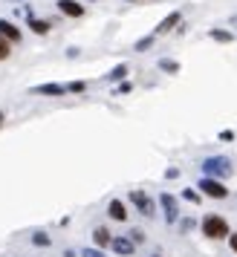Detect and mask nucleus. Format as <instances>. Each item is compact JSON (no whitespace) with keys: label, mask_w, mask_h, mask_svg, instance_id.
Masks as SVG:
<instances>
[{"label":"nucleus","mask_w":237,"mask_h":257,"mask_svg":"<svg viewBox=\"0 0 237 257\" xmlns=\"http://www.w3.org/2000/svg\"><path fill=\"white\" fill-rule=\"evenodd\" d=\"M200 168H202V176H211V179H228L234 174L228 156H208V159L200 162Z\"/></svg>","instance_id":"1"},{"label":"nucleus","mask_w":237,"mask_h":257,"mask_svg":"<svg viewBox=\"0 0 237 257\" xmlns=\"http://www.w3.org/2000/svg\"><path fill=\"white\" fill-rule=\"evenodd\" d=\"M200 225H202V234L208 240H223V237H228V222L220 214H205Z\"/></svg>","instance_id":"2"},{"label":"nucleus","mask_w":237,"mask_h":257,"mask_svg":"<svg viewBox=\"0 0 237 257\" xmlns=\"http://www.w3.org/2000/svg\"><path fill=\"white\" fill-rule=\"evenodd\" d=\"M200 194H205V197H211V199H225L228 197V188L220 182V179H211V176H202L200 182Z\"/></svg>","instance_id":"3"},{"label":"nucleus","mask_w":237,"mask_h":257,"mask_svg":"<svg viewBox=\"0 0 237 257\" xmlns=\"http://www.w3.org/2000/svg\"><path fill=\"white\" fill-rule=\"evenodd\" d=\"M131 202L136 205V211L142 214V217H154L156 214V202L145 191H131Z\"/></svg>","instance_id":"4"},{"label":"nucleus","mask_w":237,"mask_h":257,"mask_svg":"<svg viewBox=\"0 0 237 257\" xmlns=\"http://www.w3.org/2000/svg\"><path fill=\"white\" fill-rule=\"evenodd\" d=\"M159 205L165 211V222L168 225H174L179 220V199L174 194H159Z\"/></svg>","instance_id":"5"},{"label":"nucleus","mask_w":237,"mask_h":257,"mask_svg":"<svg viewBox=\"0 0 237 257\" xmlns=\"http://www.w3.org/2000/svg\"><path fill=\"white\" fill-rule=\"evenodd\" d=\"M0 38H6L9 44H21V29H18V24H12V21H6V18H0Z\"/></svg>","instance_id":"6"},{"label":"nucleus","mask_w":237,"mask_h":257,"mask_svg":"<svg viewBox=\"0 0 237 257\" xmlns=\"http://www.w3.org/2000/svg\"><path fill=\"white\" fill-rule=\"evenodd\" d=\"M110 248L122 257H131L133 251H136V243H133L131 237H113V240H110Z\"/></svg>","instance_id":"7"},{"label":"nucleus","mask_w":237,"mask_h":257,"mask_svg":"<svg viewBox=\"0 0 237 257\" xmlns=\"http://www.w3.org/2000/svg\"><path fill=\"white\" fill-rule=\"evenodd\" d=\"M29 93H32V95H47V98H52V95H64V93H67V87H64V84H38V87H32Z\"/></svg>","instance_id":"8"},{"label":"nucleus","mask_w":237,"mask_h":257,"mask_svg":"<svg viewBox=\"0 0 237 257\" xmlns=\"http://www.w3.org/2000/svg\"><path fill=\"white\" fill-rule=\"evenodd\" d=\"M58 12L67 18H84V6L75 0H58Z\"/></svg>","instance_id":"9"},{"label":"nucleus","mask_w":237,"mask_h":257,"mask_svg":"<svg viewBox=\"0 0 237 257\" xmlns=\"http://www.w3.org/2000/svg\"><path fill=\"white\" fill-rule=\"evenodd\" d=\"M107 214H110L116 222H125V220H128V208H125V202H122V199H110Z\"/></svg>","instance_id":"10"},{"label":"nucleus","mask_w":237,"mask_h":257,"mask_svg":"<svg viewBox=\"0 0 237 257\" xmlns=\"http://www.w3.org/2000/svg\"><path fill=\"white\" fill-rule=\"evenodd\" d=\"M179 21H182V15H179V12H171V15L165 18V21H162V24H159V26L154 29V35H165V32H171V29H174V26H177Z\"/></svg>","instance_id":"11"},{"label":"nucleus","mask_w":237,"mask_h":257,"mask_svg":"<svg viewBox=\"0 0 237 257\" xmlns=\"http://www.w3.org/2000/svg\"><path fill=\"white\" fill-rule=\"evenodd\" d=\"M93 240H95V248H107L110 240H113V234L107 231L104 225H98V228H93Z\"/></svg>","instance_id":"12"},{"label":"nucleus","mask_w":237,"mask_h":257,"mask_svg":"<svg viewBox=\"0 0 237 257\" xmlns=\"http://www.w3.org/2000/svg\"><path fill=\"white\" fill-rule=\"evenodd\" d=\"M29 29H32L35 35H47L49 29H52V24H49V21H41V18H29Z\"/></svg>","instance_id":"13"},{"label":"nucleus","mask_w":237,"mask_h":257,"mask_svg":"<svg viewBox=\"0 0 237 257\" xmlns=\"http://www.w3.org/2000/svg\"><path fill=\"white\" fill-rule=\"evenodd\" d=\"M159 70L168 72V75H177V72H179V64H177V61H171V58H159Z\"/></svg>","instance_id":"14"},{"label":"nucleus","mask_w":237,"mask_h":257,"mask_svg":"<svg viewBox=\"0 0 237 257\" xmlns=\"http://www.w3.org/2000/svg\"><path fill=\"white\" fill-rule=\"evenodd\" d=\"M208 35H211L214 41H220V44H231V41H234V35H231V32H225V29H211Z\"/></svg>","instance_id":"15"},{"label":"nucleus","mask_w":237,"mask_h":257,"mask_svg":"<svg viewBox=\"0 0 237 257\" xmlns=\"http://www.w3.org/2000/svg\"><path fill=\"white\" fill-rule=\"evenodd\" d=\"M154 41H156V35H148V38H139L136 44H133V49L136 52H148V49L154 47Z\"/></svg>","instance_id":"16"},{"label":"nucleus","mask_w":237,"mask_h":257,"mask_svg":"<svg viewBox=\"0 0 237 257\" xmlns=\"http://www.w3.org/2000/svg\"><path fill=\"white\" fill-rule=\"evenodd\" d=\"M125 75H128V67H125V64H118V67H113V70L107 72V81H122Z\"/></svg>","instance_id":"17"},{"label":"nucleus","mask_w":237,"mask_h":257,"mask_svg":"<svg viewBox=\"0 0 237 257\" xmlns=\"http://www.w3.org/2000/svg\"><path fill=\"white\" fill-rule=\"evenodd\" d=\"M32 243L41 245V248H47V245L52 243V240H49V234H47V231H35V234H32Z\"/></svg>","instance_id":"18"},{"label":"nucleus","mask_w":237,"mask_h":257,"mask_svg":"<svg viewBox=\"0 0 237 257\" xmlns=\"http://www.w3.org/2000/svg\"><path fill=\"white\" fill-rule=\"evenodd\" d=\"M9 55H12V44L6 38H0V61H6Z\"/></svg>","instance_id":"19"},{"label":"nucleus","mask_w":237,"mask_h":257,"mask_svg":"<svg viewBox=\"0 0 237 257\" xmlns=\"http://www.w3.org/2000/svg\"><path fill=\"white\" fill-rule=\"evenodd\" d=\"M64 87H67V93H84L87 81H70V84H64Z\"/></svg>","instance_id":"20"},{"label":"nucleus","mask_w":237,"mask_h":257,"mask_svg":"<svg viewBox=\"0 0 237 257\" xmlns=\"http://www.w3.org/2000/svg\"><path fill=\"white\" fill-rule=\"evenodd\" d=\"M182 199H188V202H197V205H200V194H197L194 188H185V191H182Z\"/></svg>","instance_id":"21"},{"label":"nucleus","mask_w":237,"mask_h":257,"mask_svg":"<svg viewBox=\"0 0 237 257\" xmlns=\"http://www.w3.org/2000/svg\"><path fill=\"white\" fill-rule=\"evenodd\" d=\"M131 90H133V84H131V81H122V84L116 87V90H113V93H116V95H128Z\"/></svg>","instance_id":"22"},{"label":"nucleus","mask_w":237,"mask_h":257,"mask_svg":"<svg viewBox=\"0 0 237 257\" xmlns=\"http://www.w3.org/2000/svg\"><path fill=\"white\" fill-rule=\"evenodd\" d=\"M81 257H107V254L101 251V248H84Z\"/></svg>","instance_id":"23"},{"label":"nucleus","mask_w":237,"mask_h":257,"mask_svg":"<svg viewBox=\"0 0 237 257\" xmlns=\"http://www.w3.org/2000/svg\"><path fill=\"white\" fill-rule=\"evenodd\" d=\"M194 225H197V222L191 220V217H188V220H182V222H179V228H182V234H185V231H191Z\"/></svg>","instance_id":"24"},{"label":"nucleus","mask_w":237,"mask_h":257,"mask_svg":"<svg viewBox=\"0 0 237 257\" xmlns=\"http://www.w3.org/2000/svg\"><path fill=\"white\" fill-rule=\"evenodd\" d=\"M220 142H234V130H223L220 133Z\"/></svg>","instance_id":"25"},{"label":"nucleus","mask_w":237,"mask_h":257,"mask_svg":"<svg viewBox=\"0 0 237 257\" xmlns=\"http://www.w3.org/2000/svg\"><path fill=\"white\" fill-rule=\"evenodd\" d=\"M131 240H133V243H142V240H145V234L139 231V228H133V231H131Z\"/></svg>","instance_id":"26"},{"label":"nucleus","mask_w":237,"mask_h":257,"mask_svg":"<svg viewBox=\"0 0 237 257\" xmlns=\"http://www.w3.org/2000/svg\"><path fill=\"white\" fill-rule=\"evenodd\" d=\"M228 245H231V251L237 254V231H234V234H228Z\"/></svg>","instance_id":"27"},{"label":"nucleus","mask_w":237,"mask_h":257,"mask_svg":"<svg viewBox=\"0 0 237 257\" xmlns=\"http://www.w3.org/2000/svg\"><path fill=\"white\" fill-rule=\"evenodd\" d=\"M165 176H168V179H177V176H179V168H168Z\"/></svg>","instance_id":"28"},{"label":"nucleus","mask_w":237,"mask_h":257,"mask_svg":"<svg viewBox=\"0 0 237 257\" xmlns=\"http://www.w3.org/2000/svg\"><path fill=\"white\" fill-rule=\"evenodd\" d=\"M64 257H78V254H75V251H64Z\"/></svg>","instance_id":"29"},{"label":"nucleus","mask_w":237,"mask_h":257,"mask_svg":"<svg viewBox=\"0 0 237 257\" xmlns=\"http://www.w3.org/2000/svg\"><path fill=\"white\" fill-rule=\"evenodd\" d=\"M3 121H6V116H3V110H0V127H3Z\"/></svg>","instance_id":"30"},{"label":"nucleus","mask_w":237,"mask_h":257,"mask_svg":"<svg viewBox=\"0 0 237 257\" xmlns=\"http://www.w3.org/2000/svg\"><path fill=\"white\" fill-rule=\"evenodd\" d=\"M151 257H162V254H151Z\"/></svg>","instance_id":"31"},{"label":"nucleus","mask_w":237,"mask_h":257,"mask_svg":"<svg viewBox=\"0 0 237 257\" xmlns=\"http://www.w3.org/2000/svg\"><path fill=\"white\" fill-rule=\"evenodd\" d=\"M12 3H21V0H12Z\"/></svg>","instance_id":"32"}]
</instances>
